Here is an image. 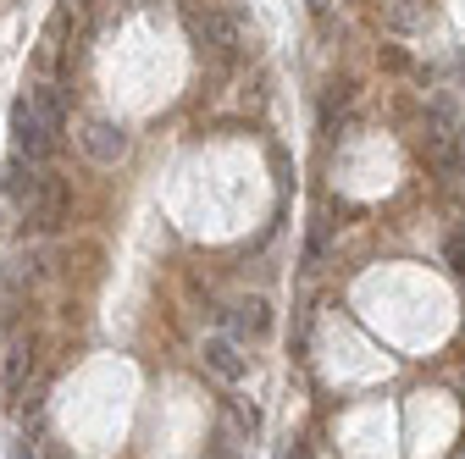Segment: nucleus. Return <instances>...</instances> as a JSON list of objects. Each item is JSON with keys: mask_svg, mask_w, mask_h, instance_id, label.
I'll list each match as a JSON object with an SVG mask.
<instances>
[{"mask_svg": "<svg viewBox=\"0 0 465 459\" xmlns=\"http://www.w3.org/2000/svg\"><path fill=\"white\" fill-rule=\"evenodd\" d=\"M377 23L393 34H416L427 23V12H421V0H377Z\"/></svg>", "mask_w": 465, "mask_h": 459, "instance_id": "10", "label": "nucleus"}, {"mask_svg": "<svg viewBox=\"0 0 465 459\" xmlns=\"http://www.w3.org/2000/svg\"><path fill=\"white\" fill-rule=\"evenodd\" d=\"M183 23H189V39H194V50L200 55H211V62L222 67V62H232L239 55V44H244V23L232 17L227 6H200V0H189L183 6Z\"/></svg>", "mask_w": 465, "mask_h": 459, "instance_id": "2", "label": "nucleus"}, {"mask_svg": "<svg viewBox=\"0 0 465 459\" xmlns=\"http://www.w3.org/2000/svg\"><path fill=\"white\" fill-rule=\"evenodd\" d=\"M443 260H449L454 271H465V227H454V233L443 239Z\"/></svg>", "mask_w": 465, "mask_h": 459, "instance_id": "12", "label": "nucleus"}, {"mask_svg": "<svg viewBox=\"0 0 465 459\" xmlns=\"http://www.w3.org/2000/svg\"><path fill=\"white\" fill-rule=\"evenodd\" d=\"M232 332H239V337H266L272 332V305L261 294L239 299V305H232Z\"/></svg>", "mask_w": 465, "mask_h": 459, "instance_id": "8", "label": "nucleus"}, {"mask_svg": "<svg viewBox=\"0 0 465 459\" xmlns=\"http://www.w3.org/2000/svg\"><path fill=\"white\" fill-rule=\"evenodd\" d=\"M12 459H39V448H34V443H28V437H23V443H17V448H12Z\"/></svg>", "mask_w": 465, "mask_h": 459, "instance_id": "14", "label": "nucleus"}, {"mask_svg": "<svg viewBox=\"0 0 465 459\" xmlns=\"http://www.w3.org/2000/svg\"><path fill=\"white\" fill-rule=\"evenodd\" d=\"M78 150L94 161V166H116L128 155V128L111 122V117H84L78 122Z\"/></svg>", "mask_w": 465, "mask_h": 459, "instance_id": "5", "label": "nucleus"}, {"mask_svg": "<svg viewBox=\"0 0 465 459\" xmlns=\"http://www.w3.org/2000/svg\"><path fill=\"white\" fill-rule=\"evenodd\" d=\"M305 6H311V17H316V23H327V17H332V6H338V0H305Z\"/></svg>", "mask_w": 465, "mask_h": 459, "instance_id": "13", "label": "nucleus"}, {"mask_svg": "<svg viewBox=\"0 0 465 459\" xmlns=\"http://www.w3.org/2000/svg\"><path fill=\"white\" fill-rule=\"evenodd\" d=\"M460 144H465V105L454 94H438L427 105V133H421V155L432 171L460 178Z\"/></svg>", "mask_w": 465, "mask_h": 459, "instance_id": "1", "label": "nucleus"}, {"mask_svg": "<svg viewBox=\"0 0 465 459\" xmlns=\"http://www.w3.org/2000/svg\"><path fill=\"white\" fill-rule=\"evenodd\" d=\"M28 100H34V111L55 128V133H67V100H62V83H50V78H39L34 89H28Z\"/></svg>", "mask_w": 465, "mask_h": 459, "instance_id": "9", "label": "nucleus"}, {"mask_svg": "<svg viewBox=\"0 0 465 459\" xmlns=\"http://www.w3.org/2000/svg\"><path fill=\"white\" fill-rule=\"evenodd\" d=\"M23 221L34 227V233H55V227L67 221V183L55 178V171H39V178L28 183V194L17 200Z\"/></svg>", "mask_w": 465, "mask_h": 459, "instance_id": "3", "label": "nucleus"}, {"mask_svg": "<svg viewBox=\"0 0 465 459\" xmlns=\"http://www.w3.org/2000/svg\"><path fill=\"white\" fill-rule=\"evenodd\" d=\"M34 337L28 332H6V343H0V387L6 393H23L28 376H34Z\"/></svg>", "mask_w": 465, "mask_h": 459, "instance_id": "6", "label": "nucleus"}, {"mask_svg": "<svg viewBox=\"0 0 465 459\" xmlns=\"http://www.w3.org/2000/svg\"><path fill=\"white\" fill-rule=\"evenodd\" d=\"M55 144H62V133H55V128L39 117L28 94H17V100H12V150H17L23 161H34V166H39Z\"/></svg>", "mask_w": 465, "mask_h": 459, "instance_id": "4", "label": "nucleus"}, {"mask_svg": "<svg viewBox=\"0 0 465 459\" xmlns=\"http://www.w3.org/2000/svg\"><path fill=\"white\" fill-rule=\"evenodd\" d=\"M205 459H244V437L232 432V426H222L216 437H211V448H205Z\"/></svg>", "mask_w": 465, "mask_h": 459, "instance_id": "11", "label": "nucleus"}, {"mask_svg": "<svg viewBox=\"0 0 465 459\" xmlns=\"http://www.w3.org/2000/svg\"><path fill=\"white\" fill-rule=\"evenodd\" d=\"M200 355H205V366H211L222 382H244V376H250V360L239 355V343H232V337H205Z\"/></svg>", "mask_w": 465, "mask_h": 459, "instance_id": "7", "label": "nucleus"}]
</instances>
